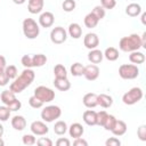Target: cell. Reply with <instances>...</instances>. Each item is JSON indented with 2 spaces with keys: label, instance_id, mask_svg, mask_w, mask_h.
Here are the masks:
<instances>
[{
  "label": "cell",
  "instance_id": "cell-17",
  "mask_svg": "<svg viewBox=\"0 0 146 146\" xmlns=\"http://www.w3.org/2000/svg\"><path fill=\"white\" fill-rule=\"evenodd\" d=\"M68 133H70V137H73V138H79V137H82L83 132H84V129L82 127V124L75 122V123H72L70 127H68Z\"/></svg>",
  "mask_w": 146,
  "mask_h": 146
},
{
  "label": "cell",
  "instance_id": "cell-48",
  "mask_svg": "<svg viewBox=\"0 0 146 146\" xmlns=\"http://www.w3.org/2000/svg\"><path fill=\"white\" fill-rule=\"evenodd\" d=\"M73 145L74 146H88V141L84 140L82 137H79V138H74Z\"/></svg>",
  "mask_w": 146,
  "mask_h": 146
},
{
  "label": "cell",
  "instance_id": "cell-11",
  "mask_svg": "<svg viewBox=\"0 0 146 146\" xmlns=\"http://www.w3.org/2000/svg\"><path fill=\"white\" fill-rule=\"evenodd\" d=\"M83 76L88 81H95L99 76V67L96 64H90V65L84 66Z\"/></svg>",
  "mask_w": 146,
  "mask_h": 146
},
{
  "label": "cell",
  "instance_id": "cell-24",
  "mask_svg": "<svg viewBox=\"0 0 146 146\" xmlns=\"http://www.w3.org/2000/svg\"><path fill=\"white\" fill-rule=\"evenodd\" d=\"M96 113L94 110H87L83 112L82 119L86 124L88 125H96Z\"/></svg>",
  "mask_w": 146,
  "mask_h": 146
},
{
  "label": "cell",
  "instance_id": "cell-54",
  "mask_svg": "<svg viewBox=\"0 0 146 146\" xmlns=\"http://www.w3.org/2000/svg\"><path fill=\"white\" fill-rule=\"evenodd\" d=\"M5 145V141L1 139V137H0V146H3Z\"/></svg>",
  "mask_w": 146,
  "mask_h": 146
},
{
  "label": "cell",
  "instance_id": "cell-21",
  "mask_svg": "<svg viewBox=\"0 0 146 146\" xmlns=\"http://www.w3.org/2000/svg\"><path fill=\"white\" fill-rule=\"evenodd\" d=\"M0 98H1V102H2L6 106L10 105L11 103H14V102L17 99V98H16V94L13 92L10 89H9V90H3V91L1 92V95H0Z\"/></svg>",
  "mask_w": 146,
  "mask_h": 146
},
{
  "label": "cell",
  "instance_id": "cell-26",
  "mask_svg": "<svg viewBox=\"0 0 146 146\" xmlns=\"http://www.w3.org/2000/svg\"><path fill=\"white\" fill-rule=\"evenodd\" d=\"M104 57L110 60V62H115L117 58H119V50L114 47H108L105 49V51L103 52Z\"/></svg>",
  "mask_w": 146,
  "mask_h": 146
},
{
  "label": "cell",
  "instance_id": "cell-2",
  "mask_svg": "<svg viewBox=\"0 0 146 146\" xmlns=\"http://www.w3.org/2000/svg\"><path fill=\"white\" fill-rule=\"evenodd\" d=\"M141 47H143V43H141L140 35H138L136 33H132L128 36L121 38L120 42H119L120 50H122L124 52H131L135 50H139Z\"/></svg>",
  "mask_w": 146,
  "mask_h": 146
},
{
  "label": "cell",
  "instance_id": "cell-49",
  "mask_svg": "<svg viewBox=\"0 0 146 146\" xmlns=\"http://www.w3.org/2000/svg\"><path fill=\"white\" fill-rule=\"evenodd\" d=\"M7 66V62H6V58L5 56L0 55V70H5Z\"/></svg>",
  "mask_w": 146,
  "mask_h": 146
},
{
  "label": "cell",
  "instance_id": "cell-36",
  "mask_svg": "<svg viewBox=\"0 0 146 146\" xmlns=\"http://www.w3.org/2000/svg\"><path fill=\"white\" fill-rule=\"evenodd\" d=\"M108 115V113L106 111H99L96 113V125H99V127H103L104 124V121L106 119V116Z\"/></svg>",
  "mask_w": 146,
  "mask_h": 146
},
{
  "label": "cell",
  "instance_id": "cell-35",
  "mask_svg": "<svg viewBox=\"0 0 146 146\" xmlns=\"http://www.w3.org/2000/svg\"><path fill=\"white\" fill-rule=\"evenodd\" d=\"M10 113H11V111L6 105L5 106H0V121L1 122L8 121V119L10 117Z\"/></svg>",
  "mask_w": 146,
  "mask_h": 146
},
{
  "label": "cell",
  "instance_id": "cell-6",
  "mask_svg": "<svg viewBox=\"0 0 146 146\" xmlns=\"http://www.w3.org/2000/svg\"><path fill=\"white\" fill-rule=\"evenodd\" d=\"M62 115V110L59 106L56 105H49L46 106L42 111H41V119L44 122H54L55 120L59 119Z\"/></svg>",
  "mask_w": 146,
  "mask_h": 146
},
{
  "label": "cell",
  "instance_id": "cell-41",
  "mask_svg": "<svg viewBox=\"0 0 146 146\" xmlns=\"http://www.w3.org/2000/svg\"><path fill=\"white\" fill-rule=\"evenodd\" d=\"M137 136L141 141H146V125L145 124H141L137 129Z\"/></svg>",
  "mask_w": 146,
  "mask_h": 146
},
{
  "label": "cell",
  "instance_id": "cell-31",
  "mask_svg": "<svg viewBox=\"0 0 146 146\" xmlns=\"http://www.w3.org/2000/svg\"><path fill=\"white\" fill-rule=\"evenodd\" d=\"M71 74L73 76H82L84 72V66L81 63H74L71 65Z\"/></svg>",
  "mask_w": 146,
  "mask_h": 146
},
{
  "label": "cell",
  "instance_id": "cell-30",
  "mask_svg": "<svg viewBox=\"0 0 146 146\" xmlns=\"http://www.w3.org/2000/svg\"><path fill=\"white\" fill-rule=\"evenodd\" d=\"M54 75L56 79H64V78H67V71L65 68L64 65L62 64H57L55 67H54Z\"/></svg>",
  "mask_w": 146,
  "mask_h": 146
},
{
  "label": "cell",
  "instance_id": "cell-27",
  "mask_svg": "<svg viewBox=\"0 0 146 146\" xmlns=\"http://www.w3.org/2000/svg\"><path fill=\"white\" fill-rule=\"evenodd\" d=\"M98 22H99V19H98L92 13L87 14L86 17H84V19H83V23H84L86 27H88V29H94V27H96L97 24H98Z\"/></svg>",
  "mask_w": 146,
  "mask_h": 146
},
{
  "label": "cell",
  "instance_id": "cell-13",
  "mask_svg": "<svg viewBox=\"0 0 146 146\" xmlns=\"http://www.w3.org/2000/svg\"><path fill=\"white\" fill-rule=\"evenodd\" d=\"M44 6V0H29L27 10L31 14H39L42 11Z\"/></svg>",
  "mask_w": 146,
  "mask_h": 146
},
{
  "label": "cell",
  "instance_id": "cell-19",
  "mask_svg": "<svg viewBox=\"0 0 146 146\" xmlns=\"http://www.w3.org/2000/svg\"><path fill=\"white\" fill-rule=\"evenodd\" d=\"M97 105H99L103 108H108L113 105V98L106 94L97 95Z\"/></svg>",
  "mask_w": 146,
  "mask_h": 146
},
{
  "label": "cell",
  "instance_id": "cell-25",
  "mask_svg": "<svg viewBox=\"0 0 146 146\" xmlns=\"http://www.w3.org/2000/svg\"><path fill=\"white\" fill-rule=\"evenodd\" d=\"M129 60L135 64V65H138V64H143L145 62V55L139 51V50H135V51H131L130 55H129Z\"/></svg>",
  "mask_w": 146,
  "mask_h": 146
},
{
  "label": "cell",
  "instance_id": "cell-37",
  "mask_svg": "<svg viewBox=\"0 0 146 146\" xmlns=\"http://www.w3.org/2000/svg\"><path fill=\"white\" fill-rule=\"evenodd\" d=\"M22 141H23L24 145L32 146V145H34L36 143V139H35V137H34L33 133H26V135H24L22 137Z\"/></svg>",
  "mask_w": 146,
  "mask_h": 146
},
{
  "label": "cell",
  "instance_id": "cell-23",
  "mask_svg": "<svg viewBox=\"0 0 146 146\" xmlns=\"http://www.w3.org/2000/svg\"><path fill=\"white\" fill-rule=\"evenodd\" d=\"M68 34L73 39H80L82 35V27L78 23H71L68 25Z\"/></svg>",
  "mask_w": 146,
  "mask_h": 146
},
{
  "label": "cell",
  "instance_id": "cell-38",
  "mask_svg": "<svg viewBox=\"0 0 146 146\" xmlns=\"http://www.w3.org/2000/svg\"><path fill=\"white\" fill-rule=\"evenodd\" d=\"M91 13H92L99 21H102V19L105 17V14H106V13H105V9H104L102 6H95L94 9L91 10Z\"/></svg>",
  "mask_w": 146,
  "mask_h": 146
},
{
  "label": "cell",
  "instance_id": "cell-52",
  "mask_svg": "<svg viewBox=\"0 0 146 146\" xmlns=\"http://www.w3.org/2000/svg\"><path fill=\"white\" fill-rule=\"evenodd\" d=\"M145 18H146V14H145V13H143V14H141V23H143V24H146Z\"/></svg>",
  "mask_w": 146,
  "mask_h": 146
},
{
  "label": "cell",
  "instance_id": "cell-47",
  "mask_svg": "<svg viewBox=\"0 0 146 146\" xmlns=\"http://www.w3.org/2000/svg\"><path fill=\"white\" fill-rule=\"evenodd\" d=\"M56 145H57V146H70V145H71V141H70V139H67V138L60 137V138H58V139L56 140Z\"/></svg>",
  "mask_w": 146,
  "mask_h": 146
},
{
  "label": "cell",
  "instance_id": "cell-18",
  "mask_svg": "<svg viewBox=\"0 0 146 146\" xmlns=\"http://www.w3.org/2000/svg\"><path fill=\"white\" fill-rule=\"evenodd\" d=\"M104 58V55L103 52L95 48V49H91L89 52H88V60L91 63V64H99Z\"/></svg>",
  "mask_w": 146,
  "mask_h": 146
},
{
  "label": "cell",
  "instance_id": "cell-15",
  "mask_svg": "<svg viewBox=\"0 0 146 146\" xmlns=\"http://www.w3.org/2000/svg\"><path fill=\"white\" fill-rule=\"evenodd\" d=\"M11 127L17 130V131H22L26 128V120L24 116L22 115H14L11 117Z\"/></svg>",
  "mask_w": 146,
  "mask_h": 146
},
{
  "label": "cell",
  "instance_id": "cell-40",
  "mask_svg": "<svg viewBox=\"0 0 146 146\" xmlns=\"http://www.w3.org/2000/svg\"><path fill=\"white\" fill-rule=\"evenodd\" d=\"M21 63H22V65H23L25 68H31V67H33V65H32V57H31L30 55H24V56L22 57V59H21Z\"/></svg>",
  "mask_w": 146,
  "mask_h": 146
},
{
  "label": "cell",
  "instance_id": "cell-14",
  "mask_svg": "<svg viewBox=\"0 0 146 146\" xmlns=\"http://www.w3.org/2000/svg\"><path fill=\"white\" fill-rule=\"evenodd\" d=\"M82 103L87 108H94L97 106V94L95 92H88L83 96Z\"/></svg>",
  "mask_w": 146,
  "mask_h": 146
},
{
  "label": "cell",
  "instance_id": "cell-9",
  "mask_svg": "<svg viewBox=\"0 0 146 146\" xmlns=\"http://www.w3.org/2000/svg\"><path fill=\"white\" fill-rule=\"evenodd\" d=\"M30 129L34 136H44L49 131V128L43 121H33L30 125Z\"/></svg>",
  "mask_w": 146,
  "mask_h": 146
},
{
  "label": "cell",
  "instance_id": "cell-22",
  "mask_svg": "<svg viewBox=\"0 0 146 146\" xmlns=\"http://www.w3.org/2000/svg\"><path fill=\"white\" fill-rule=\"evenodd\" d=\"M54 86L56 89H58L60 91H67L71 88V82L67 78H64V79H56L55 78Z\"/></svg>",
  "mask_w": 146,
  "mask_h": 146
},
{
  "label": "cell",
  "instance_id": "cell-5",
  "mask_svg": "<svg viewBox=\"0 0 146 146\" xmlns=\"http://www.w3.org/2000/svg\"><path fill=\"white\" fill-rule=\"evenodd\" d=\"M119 75L123 80H133L139 75V68L135 64H122L119 67Z\"/></svg>",
  "mask_w": 146,
  "mask_h": 146
},
{
  "label": "cell",
  "instance_id": "cell-44",
  "mask_svg": "<svg viewBox=\"0 0 146 146\" xmlns=\"http://www.w3.org/2000/svg\"><path fill=\"white\" fill-rule=\"evenodd\" d=\"M8 82H9V78L7 76L5 70H0V87L7 86Z\"/></svg>",
  "mask_w": 146,
  "mask_h": 146
},
{
  "label": "cell",
  "instance_id": "cell-53",
  "mask_svg": "<svg viewBox=\"0 0 146 146\" xmlns=\"http://www.w3.org/2000/svg\"><path fill=\"white\" fill-rule=\"evenodd\" d=\"M3 132H5V129H3V125L0 123V137H2V135H3Z\"/></svg>",
  "mask_w": 146,
  "mask_h": 146
},
{
  "label": "cell",
  "instance_id": "cell-10",
  "mask_svg": "<svg viewBox=\"0 0 146 146\" xmlns=\"http://www.w3.org/2000/svg\"><path fill=\"white\" fill-rule=\"evenodd\" d=\"M54 22H55V16L50 11H43L39 16V25L41 27H44V29L51 27Z\"/></svg>",
  "mask_w": 146,
  "mask_h": 146
},
{
  "label": "cell",
  "instance_id": "cell-28",
  "mask_svg": "<svg viewBox=\"0 0 146 146\" xmlns=\"http://www.w3.org/2000/svg\"><path fill=\"white\" fill-rule=\"evenodd\" d=\"M47 63V56L43 54H36L32 57V65L33 67H41Z\"/></svg>",
  "mask_w": 146,
  "mask_h": 146
},
{
  "label": "cell",
  "instance_id": "cell-7",
  "mask_svg": "<svg viewBox=\"0 0 146 146\" xmlns=\"http://www.w3.org/2000/svg\"><path fill=\"white\" fill-rule=\"evenodd\" d=\"M34 96L39 98L43 104L50 103L51 100L55 99V91L46 86H39L34 89Z\"/></svg>",
  "mask_w": 146,
  "mask_h": 146
},
{
  "label": "cell",
  "instance_id": "cell-46",
  "mask_svg": "<svg viewBox=\"0 0 146 146\" xmlns=\"http://www.w3.org/2000/svg\"><path fill=\"white\" fill-rule=\"evenodd\" d=\"M105 145L106 146H120L121 145V141L116 137H111V138H108L105 141Z\"/></svg>",
  "mask_w": 146,
  "mask_h": 146
},
{
  "label": "cell",
  "instance_id": "cell-3",
  "mask_svg": "<svg viewBox=\"0 0 146 146\" xmlns=\"http://www.w3.org/2000/svg\"><path fill=\"white\" fill-rule=\"evenodd\" d=\"M22 27H23V33L24 35L30 39V40H33L35 39L39 33H40V27H39V24L33 19V18H25L23 21V24H22Z\"/></svg>",
  "mask_w": 146,
  "mask_h": 146
},
{
  "label": "cell",
  "instance_id": "cell-34",
  "mask_svg": "<svg viewBox=\"0 0 146 146\" xmlns=\"http://www.w3.org/2000/svg\"><path fill=\"white\" fill-rule=\"evenodd\" d=\"M5 72L7 74V76L9 78V80L11 79H15L18 74V71H17V67L15 65H7L6 68H5Z\"/></svg>",
  "mask_w": 146,
  "mask_h": 146
},
{
  "label": "cell",
  "instance_id": "cell-33",
  "mask_svg": "<svg viewBox=\"0 0 146 146\" xmlns=\"http://www.w3.org/2000/svg\"><path fill=\"white\" fill-rule=\"evenodd\" d=\"M76 7V3H75V0H64L63 3H62V8L64 11L66 13H71L75 9Z\"/></svg>",
  "mask_w": 146,
  "mask_h": 146
},
{
  "label": "cell",
  "instance_id": "cell-51",
  "mask_svg": "<svg viewBox=\"0 0 146 146\" xmlns=\"http://www.w3.org/2000/svg\"><path fill=\"white\" fill-rule=\"evenodd\" d=\"M25 1H26V0H13V2L16 3V5H23Z\"/></svg>",
  "mask_w": 146,
  "mask_h": 146
},
{
  "label": "cell",
  "instance_id": "cell-29",
  "mask_svg": "<svg viewBox=\"0 0 146 146\" xmlns=\"http://www.w3.org/2000/svg\"><path fill=\"white\" fill-rule=\"evenodd\" d=\"M67 129H68V127H67V124H66L65 121H57L55 123V125H54V132L56 135H58V136L65 135L66 131H67Z\"/></svg>",
  "mask_w": 146,
  "mask_h": 146
},
{
  "label": "cell",
  "instance_id": "cell-50",
  "mask_svg": "<svg viewBox=\"0 0 146 146\" xmlns=\"http://www.w3.org/2000/svg\"><path fill=\"white\" fill-rule=\"evenodd\" d=\"M140 39H141V43H143V48H146V32H144L143 33V35L140 36Z\"/></svg>",
  "mask_w": 146,
  "mask_h": 146
},
{
  "label": "cell",
  "instance_id": "cell-8",
  "mask_svg": "<svg viewBox=\"0 0 146 146\" xmlns=\"http://www.w3.org/2000/svg\"><path fill=\"white\" fill-rule=\"evenodd\" d=\"M67 39V32L62 26H56L50 32V40L55 44H62Z\"/></svg>",
  "mask_w": 146,
  "mask_h": 146
},
{
  "label": "cell",
  "instance_id": "cell-1",
  "mask_svg": "<svg viewBox=\"0 0 146 146\" xmlns=\"http://www.w3.org/2000/svg\"><path fill=\"white\" fill-rule=\"evenodd\" d=\"M34 78H35V73L33 70L24 68V71L21 73V75L16 76L14 79V82H11L9 89L15 94H19L33 82Z\"/></svg>",
  "mask_w": 146,
  "mask_h": 146
},
{
  "label": "cell",
  "instance_id": "cell-42",
  "mask_svg": "<svg viewBox=\"0 0 146 146\" xmlns=\"http://www.w3.org/2000/svg\"><path fill=\"white\" fill-rule=\"evenodd\" d=\"M116 5L115 0H100V6L104 9H113Z\"/></svg>",
  "mask_w": 146,
  "mask_h": 146
},
{
  "label": "cell",
  "instance_id": "cell-16",
  "mask_svg": "<svg viewBox=\"0 0 146 146\" xmlns=\"http://www.w3.org/2000/svg\"><path fill=\"white\" fill-rule=\"evenodd\" d=\"M127 129H128L127 123H125L124 121H122V120H117V119H116V122H115L113 129L111 130V132H112L114 136L120 137V136H123V135L127 132Z\"/></svg>",
  "mask_w": 146,
  "mask_h": 146
},
{
  "label": "cell",
  "instance_id": "cell-12",
  "mask_svg": "<svg viewBox=\"0 0 146 146\" xmlns=\"http://www.w3.org/2000/svg\"><path fill=\"white\" fill-rule=\"evenodd\" d=\"M83 44L89 50L97 48L98 44H99V38H98V35L96 33H87L84 35V38H83Z\"/></svg>",
  "mask_w": 146,
  "mask_h": 146
},
{
  "label": "cell",
  "instance_id": "cell-32",
  "mask_svg": "<svg viewBox=\"0 0 146 146\" xmlns=\"http://www.w3.org/2000/svg\"><path fill=\"white\" fill-rule=\"evenodd\" d=\"M115 122H116V117H115L114 115H112V114H108V115L106 116L105 121H104L103 128H104L105 130H107V131H111V130L113 129Z\"/></svg>",
  "mask_w": 146,
  "mask_h": 146
},
{
  "label": "cell",
  "instance_id": "cell-20",
  "mask_svg": "<svg viewBox=\"0 0 146 146\" xmlns=\"http://www.w3.org/2000/svg\"><path fill=\"white\" fill-rule=\"evenodd\" d=\"M125 14L130 17H137L138 15L141 14V6L139 3H136V2L129 3L125 7Z\"/></svg>",
  "mask_w": 146,
  "mask_h": 146
},
{
  "label": "cell",
  "instance_id": "cell-43",
  "mask_svg": "<svg viewBox=\"0 0 146 146\" xmlns=\"http://www.w3.org/2000/svg\"><path fill=\"white\" fill-rule=\"evenodd\" d=\"M36 144L39 146H52V140L47 137H41L36 140Z\"/></svg>",
  "mask_w": 146,
  "mask_h": 146
},
{
  "label": "cell",
  "instance_id": "cell-39",
  "mask_svg": "<svg viewBox=\"0 0 146 146\" xmlns=\"http://www.w3.org/2000/svg\"><path fill=\"white\" fill-rule=\"evenodd\" d=\"M29 104H30V106H31L32 108H41V107L43 106V103H42L39 98H36L34 95L29 98Z\"/></svg>",
  "mask_w": 146,
  "mask_h": 146
},
{
  "label": "cell",
  "instance_id": "cell-45",
  "mask_svg": "<svg viewBox=\"0 0 146 146\" xmlns=\"http://www.w3.org/2000/svg\"><path fill=\"white\" fill-rule=\"evenodd\" d=\"M11 112H16V111H18V110H21V107H22V103H21V100H18V99H16L14 103H11L10 105H8L7 106Z\"/></svg>",
  "mask_w": 146,
  "mask_h": 146
},
{
  "label": "cell",
  "instance_id": "cell-4",
  "mask_svg": "<svg viewBox=\"0 0 146 146\" xmlns=\"http://www.w3.org/2000/svg\"><path fill=\"white\" fill-rule=\"evenodd\" d=\"M143 96H144V94H143L141 88L133 87L122 96V102H123V104L129 105V106L130 105H135V104H137L138 102L141 100Z\"/></svg>",
  "mask_w": 146,
  "mask_h": 146
}]
</instances>
